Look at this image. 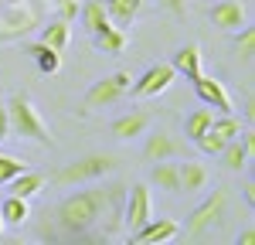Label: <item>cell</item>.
<instances>
[{
    "instance_id": "cell-1",
    "label": "cell",
    "mask_w": 255,
    "mask_h": 245,
    "mask_svg": "<svg viewBox=\"0 0 255 245\" xmlns=\"http://www.w3.org/2000/svg\"><path fill=\"white\" fill-rule=\"evenodd\" d=\"M116 194H119L116 184H102V187H89V191L68 194V198L58 204V211H55L58 228L65 232V235H85L92 225H99L106 215H109Z\"/></svg>"
},
{
    "instance_id": "cell-2",
    "label": "cell",
    "mask_w": 255,
    "mask_h": 245,
    "mask_svg": "<svg viewBox=\"0 0 255 245\" xmlns=\"http://www.w3.org/2000/svg\"><path fill=\"white\" fill-rule=\"evenodd\" d=\"M7 120H10V133H17L20 140L41 143V146H55V136H51L48 122L41 120V113L34 109L31 99L14 96V99L7 102Z\"/></svg>"
},
{
    "instance_id": "cell-3",
    "label": "cell",
    "mask_w": 255,
    "mask_h": 245,
    "mask_svg": "<svg viewBox=\"0 0 255 245\" xmlns=\"http://www.w3.org/2000/svg\"><path fill=\"white\" fill-rule=\"evenodd\" d=\"M116 157L113 153H85L79 160L65 163L58 170V177L55 181L61 187H72V184H85V181H99V177H106V174H113L116 170Z\"/></svg>"
},
{
    "instance_id": "cell-4",
    "label": "cell",
    "mask_w": 255,
    "mask_h": 245,
    "mask_svg": "<svg viewBox=\"0 0 255 245\" xmlns=\"http://www.w3.org/2000/svg\"><path fill=\"white\" fill-rule=\"evenodd\" d=\"M129 72H113V75H106V79H99L89 92H85V109L92 113V109H106V106H113L119 102L126 92H129Z\"/></svg>"
},
{
    "instance_id": "cell-5",
    "label": "cell",
    "mask_w": 255,
    "mask_h": 245,
    "mask_svg": "<svg viewBox=\"0 0 255 245\" xmlns=\"http://www.w3.org/2000/svg\"><path fill=\"white\" fill-rule=\"evenodd\" d=\"M177 79V68L170 61H157V65H150L136 82H133V96L136 99H150V96H160V92H167Z\"/></svg>"
},
{
    "instance_id": "cell-6",
    "label": "cell",
    "mask_w": 255,
    "mask_h": 245,
    "mask_svg": "<svg viewBox=\"0 0 255 245\" xmlns=\"http://www.w3.org/2000/svg\"><path fill=\"white\" fill-rule=\"evenodd\" d=\"M184 153V146L177 140L174 133H167V129H153L146 143H143V160L146 163H157V160H174Z\"/></svg>"
},
{
    "instance_id": "cell-7",
    "label": "cell",
    "mask_w": 255,
    "mask_h": 245,
    "mask_svg": "<svg viewBox=\"0 0 255 245\" xmlns=\"http://www.w3.org/2000/svg\"><path fill=\"white\" fill-rule=\"evenodd\" d=\"M153 218V201H150V187L146 184H133L129 187V198H126V225L129 232H136L143 222Z\"/></svg>"
},
{
    "instance_id": "cell-8",
    "label": "cell",
    "mask_w": 255,
    "mask_h": 245,
    "mask_svg": "<svg viewBox=\"0 0 255 245\" xmlns=\"http://www.w3.org/2000/svg\"><path fill=\"white\" fill-rule=\"evenodd\" d=\"M194 82V92H197V99L204 102V106H211V109H218V113H232V96L225 92V85L215 79V75H197Z\"/></svg>"
},
{
    "instance_id": "cell-9",
    "label": "cell",
    "mask_w": 255,
    "mask_h": 245,
    "mask_svg": "<svg viewBox=\"0 0 255 245\" xmlns=\"http://www.w3.org/2000/svg\"><path fill=\"white\" fill-rule=\"evenodd\" d=\"M177 232H180V225H177L174 218H150V222H143L136 232H133V242L163 245V242H170V239H177Z\"/></svg>"
},
{
    "instance_id": "cell-10",
    "label": "cell",
    "mask_w": 255,
    "mask_h": 245,
    "mask_svg": "<svg viewBox=\"0 0 255 245\" xmlns=\"http://www.w3.org/2000/svg\"><path fill=\"white\" fill-rule=\"evenodd\" d=\"M245 20H249V14H245V3L242 0H218L215 7H211V24L221 27V31H232L235 34L238 27H245Z\"/></svg>"
},
{
    "instance_id": "cell-11",
    "label": "cell",
    "mask_w": 255,
    "mask_h": 245,
    "mask_svg": "<svg viewBox=\"0 0 255 245\" xmlns=\"http://www.w3.org/2000/svg\"><path fill=\"white\" fill-rule=\"evenodd\" d=\"M221 211H225V191H211V198L201 204V208H194V215H191V235H201L208 225H215L218 218H221Z\"/></svg>"
},
{
    "instance_id": "cell-12",
    "label": "cell",
    "mask_w": 255,
    "mask_h": 245,
    "mask_svg": "<svg viewBox=\"0 0 255 245\" xmlns=\"http://www.w3.org/2000/svg\"><path fill=\"white\" fill-rule=\"evenodd\" d=\"M252 150H255L252 133H238L235 140H228L221 146V160H225L228 170H242V167L249 163V157H252Z\"/></svg>"
},
{
    "instance_id": "cell-13",
    "label": "cell",
    "mask_w": 255,
    "mask_h": 245,
    "mask_svg": "<svg viewBox=\"0 0 255 245\" xmlns=\"http://www.w3.org/2000/svg\"><path fill=\"white\" fill-rule=\"evenodd\" d=\"M208 167L204 163H197V160H184V163H177V181H180V191L184 194H197V191H204L208 187Z\"/></svg>"
},
{
    "instance_id": "cell-14",
    "label": "cell",
    "mask_w": 255,
    "mask_h": 245,
    "mask_svg": "<svg viewBox=\"0 0 255 245\" xmlns=\"http://www.w3.org/2000/svg\"><path fill=\"white\" fill-rule=\"evenodd\" d=\"M79 17H82V24L89 27V34H99V31H106V27H116V24L109 20V10H106L102 0H85Z\"/></svg>"
},
{
    "instance_id": "cell-15",
    "label": "cell",
    "mask_w": 255,
    "mask_h": 245,
    "mask_svg": "<svg viewBox=\"0 0 255 245\" xmlns=\"http://www.w3.org/2000/svg\"><path fill=\"white\" fill-rule=\"evenodd\" d=\"M201 58H204V55H201V44H184V48L174 55L170 65L177 68V75H184V79H197V75H201Z\"/></svg>"
},
{
    "instance_id": "cell-16",
    "label": "cell",
    "mask_w": 255,
    "mask_h": 245,
    "mask_svg": "<svg viewBox=\"0 0 255 245\" xmlns=\"http://www.w3.org/2000/svg\"><path fill=\"white\" fill-rule=\"evenodd\" d=\"M27 55L34 58L38 72H44V75H55V72L61 68V51H55V48L44 44V41H34V44L27 48Z\"/></svg>"
},
{
    "instance_id": "cell-17",
    "label": "cell",
    "mask_w": 255,
    "mask_h": 245,
    "mask_svg": "<svg viewBox=\"0 0 255 245\" xmlns=\"http://www.w3.org/2000/svg\"><path fill=\"white\" fill-rule=\"evenodd\" d=\"M146 126H150V116H146V113H129V116H119V120L113 122V136L133 140V136H143V133H146Z\"/></svg>"
},
{
    "instance_id": "cell-18",
    "label": "cell",
    "mask_w": 255,
    "mask_h": 245,
    "mask_svg": "<svg viewBox=\"0 0 255 245\" xmlns=\"http://www.w3.org/2000/svg\"><path fill=\"white\" fill-rule=\"evenodd\" d=\"M150 184L167 191V194H180V181H177V163L170 160H157L150 170Z\"/></svg>"
},
{
    "instance_id": "cell-19",
    "label": "cell",
    "mask_w": 255,
    "mask_h": 245,
    "mask_svg": "<svg viewBox=\"0 0 255 245\" xmlns=\"http://www.w3.org/2000/svg\"><path fill=\"white\" fill-rule=\"evenodd\" d=\"M139 7H143V0H106V10H109V20L116 24V27H129L133 17L139 14Z\"/></svg>"
},
{
    "instance_id": "cell-20",
    "label": "cell",
    "mask_w": 255,
    "mask_h": 245,
    "mask_svg": "<svg viewBox=\"0 0 255 245\" xmlns=\"http://www.w3.org/2000/svg\"><path fill=\"white\" fill-rule=\"evenodd\" d=\"M92 38H96V48L102 55H123L126 44H129V34H126L123 27H106V31H99Z\"/></svg>"
},
{
    "instance_id": "cell-21",
    "label": "cell",
    "mask_w": 255,
    "mask_h": 245,
    "mask_svg": "<svg viewBox=\"0 0 255 245\" xmlns=\"http://www.w3.org/2000/svg\"><path fill=\"white\" fill-rule=\"evenodd\" d=\"M7 187H10V194H17V198H34L41 187H44V174H38V170H20L14 181H7Z\"/></svg>"
},
{
    "instance_id": "cell-22",
    "label": "cell",
    "mask_w": 255,
    "mask_h": 245,
    "mask_svg": "<svg viewBox=\"0 0 255 245\" xmlns=\"http://www.w3.org/2000/svg\"><path fill=\"white\" fill-rule=\"evenodd\" d=\"M0 218L3 225H24L31 218V208H27V198H17V194H7L3 204H0Z\"/></svg>"
},
{
    "instance_id": "cell-23",
    "label": "cell",
    "mask_w": 255,
    "mask_h": 245,
    "mask_svg": "<svg viewBox=\"0 0 255 245\" xmlns=\"http://www.w3.org/2000/svg\"><path fill=\"white\" fill-rule=\"evenodd\" d=\"M68 38H72V27H68V20H51L48 27H41V41L44 44H51L55 51H65L68 48Z\"/></svg>"
},
{
    "instance_id": "cell-24",
    "label": "cell",
    "mask_w": 255,
    "mask_h": 245,
    "mask_svg": "<svg viewBox=\"0 0 255 245\" xmlns=\"http://www.w3.org/2000/svg\"><path fill=\"white\" fill-rule=\"evenodd\" d=\"M3 24H7L14 34H17V31L24 34V31H31V27L38 24V14H34V10H20V3H14V7L3 14Z\"/></svg>"
},
{
    "instance_id": "cell-25",
    "label": "cell",
    "mask_w": 255,
    "mask_h": 245,
    "mask_svg": "<svg viewBox=\"0 0 255 245\" xmlns=\"http://www.w3.org/2000/svg\"><path fill=\"white\" fill-rule=\"evenodd\" d=\"M211 120H215V113H211V106H204V109H194L191 116H187V122H184V133H187V140H197L208 126H211Z\"/></svg>"
},
{
    "instance_id": "cell-26",
    "label": "cell",
    "mask_w": 255,
    "mask_h": 245,
    "mask_svg": "<svg viewBox=\"0 0 255 245\" xmlns=\"http://www.w3.org/2000/svg\"><path fill=\"white\" fill-rule=\"evenodd\" d=\"M235 55L242 58V65H252V55H255V31L252 27H238L235 31Z\"/></svg>"
},
{
    "instance_id": "cell-27",
    "label": "cell",
    "mask_w": 255,
    "mask_h": 245,
    "mask_svg": "<svg viewBox=\"0 0 255 245\" xmlns=\"http://www.w3.org/2000/svg\"><path fill=\"white\" fill-rule=\"evenodd\" d=\"M20 170H27V163L17 160V157H7V153H0V184L14 181Z\"/></svg>"
},
{
    "instance_id": "cell-28",
    "label": "cell",
    "mask_w": 255,
    "mask_h": 245,
    "mask_svg": "<svg viewBox=\"0 0 255 245\" xmlns=\"http://www.w3.org/2000/svg\"><path fill=\"white\" fill-rule=\"evenodd\" d=\"M55 3H58V10H61V20H68V24L79 17V10H82L79 0H55Z\"/></svg>"
},
{
    "instance_id": "cell-29",
    "label": "cell",
    "mask_w": 255,
    "mask_h": 245,
    "mask_svg": "<svg viewBox=\"0 0 255 245\" xmlns=\"http://www.w3.org/2000/svg\"><path fill=\"white\" fill-rule=\"evenodd\" d=\"M160 7H167L174 17H187V3L184 0H160Z\"/></svg>"
},
{
    "instance_id": "cell-30",
    "label": "cell",
    "mask_w": 255,
    "mask_h": 245,
    "mask_svg": "<svg viewBox=\"0 0 255 245\" xmlns=\"http://www.w3.org/2000/svg\"><path fill=\"white\" fill-rule=\"evenodd\" d=\"M10 136V120H7V102H0V143Z\"/></svg>"
},
{
    "instance_id": "cell-31",
    "label": "cell",
    "mask_w": 255,
    "mask_h": 245,
    "mask_svg": "<svg viewBox=\"0 0 255 245\" xmlns=\"http://www.w3.org/2000/svg\"><path fill=\"white\" fill-rule=\"evenodd\" d=\"M255 242V228H245L242 235H238V245H252Z\"/></svg>"
},
{
    "instance_id": "cell-32",
    "label": "cell",
    "mask_w": 255,
    "mask_h": 245,
    "mask_svg": "<svg viewBox=\"0 0 255 245\" xmlns=\"http://www.w3.org/2000/svg\"><path fill=\"white\" fill-rule=\"evenodd\" d=\"M0 235H3V218H0Z\"/></svg>"
}]
</instances>
